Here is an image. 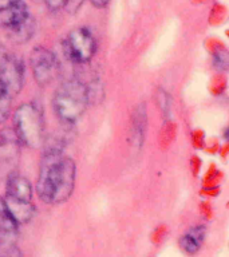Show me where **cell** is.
<instances>
[{
    "instance_id": "obj_1",
    "label": "cell",
    "mask_w": 229,
    "mask_h": 257,
    "mask_svg": "<svg viewBox=\"0 0 229 257\" xmlns=\"http://www.w3.org/2000/svg\"><path fill=\"white\" fill-rule=\"evenodd\" d=\"M88 107L87 87L79 78L62 82L52 96V110L60 123L75 124Z\"/></svg>"
},
{
    "instance_id": "obj_2",
    "label": "cell",
    "mask_w": 229,
    "mask_h": 257,
    "mask_svg": "<svg viewBox=\"0 0 229 257\" xmlns=\"http://www.w3.org/2000/svg\"><path fill=\"white\" fill-rule=\"evenodd\" d=\"M14 132L22 146L40 149L46 138V120L43 108L36 102H26L16 107L14 116Z\"/></svg>"
},
{
    "instance_id": "obj_3",
    "label": "cell",
    "mask_w": 229,
    "mask_h": 257,
    "mask_svg": "<svg viewBox=\"0 0 229 257\" xmlns=\"http://www.w3.org/2000/svg\"><path fill=\"white\" fill-rule=\"evenodd\" d=\"M40 149H42V157H40L39 174L36 180L35 192L42 202L52 205L56 176L59 170L60 161L64 156V150L52 146H42Z\"/></svg>"
},
{
    "instance_id": "obj_4",
    "label": "cell",
    "mask_w": 229,
    "mask_h": 257,
    "mask_svg": "<svg viewBox=\"0 0 229 257\" xmlns=\"http://www.w3.org/2000/svg\"><path fill=\"white\" fill-rule=\"evenodd\" d=\"M95 52L96 40L88 28H75L63 40V54L75 66L90 63Z\"/></svg>"
},
{
    "instance_id": "obj_5",
    "label": "cell",
    "mask_w": 229,
    "mask_h": 257,
    "mask_svg": "<svg viewBox=\"0 0 229 257\" xmlns=\"http://www.w3.org/2000/svg\"><path fill=\"white\" fill-rule=\"evenodd\" d=\"M30 67L32 76L40 87L51 84L59 75V59L51 50L46 47H35L30 55Z\"/></svg>"
},
{
    "instance_id": "obj_6",
    "label": "cell",
    "mask_w": 229,
    "mask_h": 257,
    "mask_svg": "<svg viewBox=\"0 0 229 257\" xmlns=\"http://www.w3.org/2000/svg\"><path fill=\"white\" fill-rule=\"evenodd\" d=\"M22 144L12 127L0 130V181L4 182L8 177L18 172Z\"/></svg>"
},
{
    "instance_id": "obj_7",
    "label": "cell",
    "mask_w": 229,
    "mask_h": 257,
    "mask_svg": "<svg viewBox=\"0 0 229 257\" xmlns=\"http://www.w3.org/2000/svg\"><path fill=\"white\" fill-rule=\"evenodd\" d=\"M76 182V164L71 157L63 156L56 176L52 205L63 204L71 197Z\"/></svg>"
},
{
    "instance_id": "obj_8",
    "label": "cell",
    "mask_w": 229,
    "mask_h": 257,
    "mask_svg": "<svg viewBox=\"0 0 229 257\" xmlns=\"http://www.w3.org/2000/svg\"><path fill=\"white\" fill-rule=\"evenodd\" d=\"M26 80V68L23 60L15 54H10L7 62L0 71V84L6 88V91L15 98L24 86Z\"/></svg>"
},
{
    "instance_id": "obj_9",
    "label": "cell",
    "mask_w": 229,
    "mask_h": 257,
    "mask_svg": "<svg viewBox=\"0 0 229 257\" xmlns=\"http://www.w3.org/2000/svg\"><path fill=\"white\" fill-rule=\"evenodd\" d=\"M146 127H148V110H146V104L140 103L133 110L130 127H129V142L132 149H134L136 152H140L144 145Z\"/></svg>"
},
{
    "instance_id": "obj_10",
    "label": "cell",
    "mask_w": 229,
    "mask_h": 257,
    "mask_svg": "<svg viewBox=\"0 0 229 257\" xmlns=\"http://www.w3.org/2000/svg\"><path fill=\"white\" fill-rule=\"evenodd\" d=\"M6 193L4 198L12 201H22V202H32L34 198V188L28 178L16 172L4 181Z\"/></svg>"
},
{
    "instance_id": "obj_11",
    "label": "cell",
    "mask_w": 229,
    "mask_h": 257,
    "mask_svg": "<svg viewBox=\"0 0 229 257\" xmlns=\"http://www.w3.org/2000/svg\"><path fill=\"white\" fill-rule=\"evenodd\" d=\"M28 16H30L28 6L22 0L14 6L0 10V28L10 30L16 24H19L20 22H23Z\"/></svg>"
},
{
    "instance_id": "obj_12",
    "label": "cell",
    "mask_w": 229,
    "mask_h": 257,
    "mask_svg": "<svg viewBox=\"0 0 229 257\" xmlns=\"http://www.w3.org/2000/svg\"><path fill=\"white\" fill-rule=\"evenodd\" d=\"M36 32V20L31 15L26 18L23 22L16 24L12 28L7 30L8 39L15 44H24L35 35Z\"/></svg>"
},
{
    "instance_id": "obj_13",
    "label": "cell",
    "mask_w": 229,
    "mask_h": 257,
    "mask_svg": "<svg viewBox=\"0 0 229 257\" xmlns=\"http://www.w3.org/2000/svg\"><path fill=\"white\" fill-rule=\"evenodd\" d=\"M206 229L202 225H196L184 233L180 238V246L188 254H196L204 242Z\"/></svg>"
},
{
    "instance_id": "obj_14",
    "label": "cell",
    "mask_w": 229,
    "mask_h": 257,
    "mask_svg": "<svg viewBox=\"0 0 229 257\" xmlns=\"http://www.w3.org/2000/svg\"><path fill=\"white\" fill-rule=\"evenodd\" d=\"M4 201H6L8 210L11 212L12 217L15 218L19 226L28 224L35 217L36 206L34 205V202H22V201L6 200V198H4Z\"/></svg>"
},
{
    "instance_id": "obj_15",
    "label": "cell",
    "mask_w": 229,
    "mask_h": 257,
    "mask_svg": "<svg viewBox=\"0 0 229 257\" xmlns=\"http://www.w3.org/2000/svg\"><path fill=\"white\" fill-rule=\"evenodd\" d=\"M86 87H87V94H88V103L90 106L91 104L99 103L100 100L103 99L104 96V87L102 80L99 78H95V79H91L88 83H86Z\"/></svg>"
},
{
    "instance_id": "obj_16",
    "label": "cell",
    "mask_w": 229,
    "mask_h": 257,
    "mask_svg": "<svg viewBox=\"0 0 229 257\" xmlns=\"http://www.w3.org/2000/svg\"><path fill=\"white\" fill-rule=\"evenodd\" d=\"M12 100H14V98L0 84V124L4 123L11 115Z\"/></svg>"
},
{
    "instance_id": "obj_17",
    "label": "cell",
    "mask_w": 229,
    "mask_h": 257,
    "mask_svg": "<svg viewBox=\"0 0 229 257\" xmlns=\"http://www.w3.org/2000/svg\"><path fill=\"white\" fill-rule=\"evenodd\" d=\"M170 95L168 92L162 90V88H158L157 91V102H158V106H160L161 112L164 114V116L169 118V112H170Z\"/></svg>"
},
{
    "instance_id": "obj_18",
    "label": "cell",
    "mask_w": 229,
    "mask_h": 257,
    "mask_svg": "<svg viewBox=\"0 0 229 257\" xmlns=\"http://www.w3.org/2000/svg\"><path fill=\"white\" fill-rule=\"evenodd\" d=\"M213 64L218 71H226L228 68V54L225 50H218L213 56Z\"/></svg>"
},
{
    "instance_id": "obj_19",
    "label": "cell",
    "mask_w": 229,
    "mask_h": 257,
    "mask_svg": "<svg viewBox=\"0 0 229 257\" xmlns=\"http://www.w3.org/2000/svg\"><path fill=\"white\" fill-rule=\"evenodd\" d=\"M44 2H46L48 10H51V11H58L60 8L66 7V3H67V0H44Z\"/></svg>"
},
{
    "instance_id": "obj_20",
    "label": "cell",
    "mask_w": 229,
    "mask_h": 257,
    "mask_svg": "<svg viewBox=\"0 0 229 257\" xmlns=\"http://www.w3.org/2000/svg\"><path fill=\"white\" fill-rule=\"evenodd\" d=\"M10 54L11 52L8 51V48L3 43H0V71H2V68L4 67V64L7 62Z\"/></svg>"
},
{
    "instance_id": "obj_21",
    "label": "cell",
    "mask_w": 229,
    "mask_h": 257,
    "mask_svg": "<svg viewBox=\"0 0 229 257\" xmlns=\"http://www.w3.org/2000/svg\"><path fill=\"white\" fill-rule=\"evenodd\" d=\"M19 2H22V0H0V10L14 6V4L19 3Z\"/></svg>"
},
{
    "instance_id": "obj_22",
    "label": "cell",
    "mask_w": 229,
    "mask_h": 257,
    "mask_svg": "<svg viewBox=\"0 0 229 257\" xmlns=\"http://www.w3.org/2000/svg\"><path fill=\"white\" fill-rule=\"evenodd\" d=\"M90 2H91V4L95 8H104L107 6L110 0H90Z\"/></svg>"
}]
</instances>
